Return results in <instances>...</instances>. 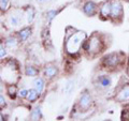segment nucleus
<instances>
[{
  "label": "nucleus",
  "instance_id": "nucleus-21",
  "mask_svg": "<svg viewBox=\"0 0 129 121\" xmlns=\"http://www.w3.org/2000/svg\"><path fill=\"white\" fill-rule=\"evenodd\" d=\"M56 14H57V12L56 11H48L47 12V17L50 21H52V19L54 18V16H56Z\"/></svg>",
  "mask_w": 129,
  "mask_h": 121
},
{
  "label": "nucleus",
  "instance_id": "nucleus-5",
  "mask_svg": "<svg viewBox=\"0 0 129 121\" xmlns=\"http://www.w3.org/2000/svg\"><path fill=\"white\" fill-rule=\"evenodd\" d=\"M83 10H84V13L88 16H92L96 14L97 12V6L94 1H87L85 5L83 7Z\"/></svg>",
  "mask_w": 129,
  "mask_h": 121
},
{
  "label": "nucleus",
  "instance_id": "nucleus-2",
  "mask_svg": "<svg viewBox=\"0 0 129 121\" xmlns=\"http://www.w3.org/2000/svg\"><path fill=\"white\" fill-rule=\"evenodd\" d=\"M120 59L118 57V54L116 53H112L110 55H108L104 57V60H103V63L106 67H116L117 64L119 63Z\"/></svg>",
  "mask_w": 129,
  "mask_h": 121
},
{
  "label": "nucleus",
  "instance_id": "nucleus-12",
  "mask_svg": "<svg viewBox=\"0 0 129 121\" xmlns=\"http://www.w3.org/2000/svg\"><path fill=\"white\" fill-rule=\"evenodd\" d=\"M39 92L36 90V89H30L29 91H28V94H27V99L30 101V102H35L36 100L38 99L39 96Z\"/></svg>",
  "mask_w": 129,
  "mask_h": 121
},
{
  "label": "nucleus",
  "instance_id": "nucleus-20",
  "mask_svg": "<svg viewBox=\"0 0 129 121\" xmlns=\"http://www.w3.org/2000/svg\"><path fill=\"white\" fill-rule=\"evenodd\" d=\"M8 3H9V0H0V6H1V10H6L8 7Z\"/></svg>",
  "mask_w": 129,
  "mask_h": 121
},
{
  "label": "nucleus",
  "instance_id": "nucleus-8",
  "mask_svg": "<svg viewBox=\"0 0 129 121\" xmlns=\"http://www.w3.org/2000/svg\"><path fill=\"white\" fill-rule=\"evenodd\" d=\"M111 10H112V2L107 1L102 5L101 9H100V13L104 17H108L109 15H111Z\"/></svg>",
  "mask_w": 129,
  "mask_h": 121
},
{
  "label": "nucleus",
  "instance_id": "nucleus-11",
  "mask_svg": "<svg viewBox=\"0 0 129 121\" xmlns=\"http://www.w3.org/2000/svg\"><path fill=\"white\" fill-rule=\"evenodd\" d=\"M31 33V29L29 27H27V28H24L23 30L19 31V38H21L22 41H26L27 38L30 35Z\"/></svg>",
  "mask_w": 129,
  "mask_h": 121
},
{
  "label": "nucleus",
  "instance_id": "nucleus-10",
  "mask_svg": "<svg viewBox=\"0 0 129 121\" xmlns=\"http://www.w3.org/2000/svg\"><path fill=\"white\" fill-rule=\"evenodd\" d=\"M34 85H35V89L37 90L39 93H41L43 91V88H44V82L42 78H37L34 82Z\"/></svg>",
  "mask_w": 129,
  "mask_h": 121
},
{
  "label": "nucleus",
  "instance_id": "nucleus-24",
  "mask_svg": "<svg viewBox=\"0 0 129 121\" xmlns=\"http://www.w3.org/2000/svg\"><path fill=\"white\" fill-rule=\"evenodd\" d=\"M6 56V49L3 48V46L1 45V47H0V57L3 58Z\"/></svg>",
  "mask_w": 129,
  "mask_h": 121
},
{
  "label": "nucleus",
  "instance_id": "nucleus-6",
  "mask_svg": "<svg viewBox=\"0 0 129 121\" xmlns=\"http://www.w3.org/2000/svg\"><path fill=\"white\" fill-rule=\"evenodd\" d=\"M116 100L118 102H124V101L129 100V84L122 88V90L118 92L117 96H116Z\"/></svg>",
  "mask_w": 129,
  "mask_h": 121
},
{
  "label": "nucleus",
  "instance_id": "nucleus-25",
  "mask_svg": "<svg viewBox=\"0 0 129 121\" xmlns=\"http://www.w3.org/2000/svg\"><path fill=\"white\" fill-rule=\"evenodd\" d=\"M0 101H1V108H3V106H6V101L3 99V95H0Z\"/></svg>",
  "mask_w": 129,
  "mask_h": 121
},
{
  "label": "nucleus",
  "instance_id": "nucleus-4",
  "mask_svg": "<svg viewBox=\"0 0 129 121\" xmlns=\"http://www.w3.org/2000/svg\"><path fill=\"white\" fill-rule=\"evenodd\" d=\"M122 12H123V7H122V3L117 0L112 2V10H111V16L112 17H118V16L122 15Z\"/></svg>",
  "mask_w": 129,
  "mask_h": 121
},
{
  "label": "nucleus",
  "instance_id": "nucleus-22",
  "mask_svg": "<svg viewBox=\"0 0 129 121\" xmlns=\"http://www.w3.org/2000/svg\"><path fill=\"white\" fill-rule=\"evenodd\" d=\"M27 94H28V91L26 89H23L18 92V95L19 98H27Z\"/></svg>",
  "mask_w": 129,
  "mask_h": 121
},
{
  "label": "nucleus",
  "instance_id": "nucleus-9",
  "mask_svg": "<svg viewBox=\"0 0 129 121\" xmlns=\"http://www.w3.org/2000/svg\"><path fill=\"white\" fill-rule=\"evenodd\" d=\"M44 74H45V76H47V77L52 78L57 74V69H56V67H54V66H48L45 68Z\"/></svg>",
  "mask_w": 129,
  "mask_h": 121
},
{
  "label": "nucleus",
  "instance_id": "nucleus-23",
  "mask_svg": "<svg viewBox=\"0 0 129 121\" xmlns=\"http://www.w3.org/2000/svg\"><path fill=\"white\" fill-rule=\"evenodd\" d=\"M11 24L13 26H17L18 25V19H17L16 16H12V17H11Z\"/></svg>",
  "mask_w": 129,
  "mask_h": 121
},
{
  "label": "nucleus",
  "instance_id": "nucleus-19",
  "mask_svg": "<svg viewBox=\"0 0 129 121\" xmlns=\"http://www.w3.org/2000/svg\"><path fill=\"white\" fill-rule=\"evenodd\" d=\"M8 93L11 98H14L15 96V93H16V87L13 86V85H11V86L8 87Z\"/></svg>",
  "mask_w": 129,
  "mask_h": 121
},
{
  "label": "nucleus",
  "instance_id": "nucleus-18",
  "mask_svg": "<svg viewBox=\"0 0 129 121\" xmlns=\"http://www.w3.org/2000/svg\"><path fill=\"white\" fill-rule=\"evenodd\" d=\"M34 17H35V10L32 9V8H30V9L27 10V19H28V22L31 23L32 21H34Z\"/></svg>",
  "mask_w": 129,
  "mask_h": 121
},
{
  "label": "nucleus",
  "instance_id": "nucleus-1",
  "mask_svg": "<svg viewBox=\"0 0 129 121\" xmlns=\"http://www.w3.org/2000/svg\"><path fill=\"white\" fill-rule=\"evenodd\" d=\"M85 38H86V34L83 31H78L72 34L66 43V49L68 53L69 54L78 53V50L80 49V47L84 42Z\"/></svg>",
  "mask_w": 129,
  "mask_h": 121
},
{
  "label": "nucleus",
  "instance_id": "nucleus-14",
  "mask_svg": "<svg viewBox=\"0 0 129 121\" xmlns=\"http://www.w3.org/2000/svg\"><path fill=\"white\" fill-rule=\"evenodd\" d=\"M39 73L37 69H35L34 67H27L26 70H25V74L27 76H30V77H32V76H36Z\"/></svg>",
  "mask_w": 129,
  "mask_h": 121
},
{
  "label": "nucleus",
  "instance_id": "nucleus-3",
  "mask_svg": "<svg viewBox=\"0 0 129 121\" xmlns=\"http://www.w3.org/2000/svg\"><path fill=\"white\" fill-rule=\"evenodd\" d=\"M99 46H100V40H99V38L97 37V35H92V37L90 38V40H89V42L86 43L85 48L87 50L95 53V51H99Z\"/></svg>",
  "mask_w": 129,
  "mask_h": 121
},
{
  "label": "nucleus",
  "instance_id": "nucleus-13",
  "mask_svg": "<svg viewBox=\"0 0 129 121\" xmlns=\"http://www.w3.org/2000/svg\"><path fill=\"white\" fill-rule=\"evenodd\" d=\"M99 83L102 87H109L111 85V79L108 76H100L99 77Z\"/></svg>",
  "mask_w": 129,
  "mask_h": 121
},
{
  "label": "nucleus",
  "instance_id": "nucleus-17",
  "mask_svg": "<svg viewBox=\"0 0 129 121\" xmlns=\"http://www.w3.org/2000/svg\"><path fill=\"white\" fill-rule=\"evenodd\" d=\"M16 44H17V42H16L15 38H9L6 40V45L8 47H14V46H16Z\"/></svg>",
  "mask_w": 129,
  "mask_h": 121
},
{
  "label": "nucleus",
  "instance_id": "nucleus-7",
  "mask_svg": "<svg viewBox=\"0 0 129 121\" xmlns=\"http://www.w3.org/2000/svg\"><path fill=\"white\" fill-rule=\"evenodd\" d=\"M90 105V95L87 93V92H84L80 99V106L83 108V109H87Z\"/></svg>",
  "mask_w": 129,
  "mask_h": 121
},
{
  "label": "nucleus",
  "instance_id": "nucleus-26",
  "mask_svg": "<svg viewBox=\"0 0 129 121\" xmlns=\"http://www.w3.org/2000/svg\"><path fill=\"white\" fill-rule=\"evenodd\" d=\"M38 1H40V2H44V1H50V0H38Z\"/></svg>",
  "mask_w": 129,
  "mask_h": 121
},
{
  "label": "nucleus",
  "instance_id": "nucleus-16",
  "mask_svg": "<svg viewBox=\"0 0 129 121\" xmlns=\"http://www.w3.org/2000/svg\"><path fill=\"white\" fill-rule=\"evenodd\" d=\"M73 89H74V80H69L64 86V92L67 94H70V92Z\"/></svg>",
  "mask_w": 129,
  "mask_h": 121
},
{
  "label": "nucleus",
  "instance_id": "nucleus-15",
  "mask_svg": "<svg viewBox=\"0 0 129 121\" xmlns=\"http://www.w3.org/2000/svg\"><path fill=\"white\" fill-rule=\"evenodd\" d=\"M40 118H41V109H40L39 107H37L31 111V119L32 120H39Z\"/></svg>",
  "mask_w": 129,
  "mask_h": 121
},
{
  "label": "nucleus",
  "instance_id": "nucleus-27",
  "mask_svg": "<svg viewBox=\"0 0 129 121\" xmlns=\"http://www.w3.org/2000/svg\"><path fill=\"white\" fill-rule=\"evenodd\" d=\"M127 73H128V75H129V67H128V69H127Z\"/></svg>",
  "mask_w": 129,
  "mask_h": 121
}]
</instances>
